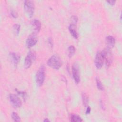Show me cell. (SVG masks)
<instances>
[{
  "instance_id": "obj_20",
  "label": "cell",
  "mask_w": 122,
  "mask_h": 122,
  "mask_svg": "<svg viewBox=\"0 0 122 122\" xmlns=\"http://www.w3.org/2000/svg\"><path fill=\"white\" fill-rule=\"evenodd\" d=\"M15 90L16 91V92H17V93H18L19 95H20V96H21V97H22V98H23L24 100H26V97H27V93H26V92L19 91V90H18L17 89H15Z\"/></svg>"
},
{
  "instance_id": "obj_10",
  "label": "cell",
  "mask_w": 122,
  "mask_h": 122,
  "mask_svg": "<svg viewBox=\"0 0 122 122\" xmlns=\"http://www.w3.org/2000/svg\"><path fill=\"white\" fill-rule=\"evenodd\" d=\"M9 55L12 63L14 66H16L20 61V56L15 52H10Z\"/></svg>"
},
{
  "instance_id": "obj_27",
  "label": "cell",
  "mask_w": 122,
  "mask_h": 122,
  "mask_svg": "<svg viewBox=\"0 0 122 122\" xmlns=\"http://www.w3.org/2000/svg\"><path fill=\"white\" fill-rule=\"evenodd\" d=\"M50 120H49L48 118H45L44 120H43V122H50Z\"/></svg>"
},
{
  "instance_id": "obj_15",
  "label": "cell",
  "mask_w": 122,
  "mask_h": 122,
  "mask_svg": "<svg viewBox=\"0 0 122 122\" xmlns=\"http://www.w3.org/2000/svg\"><path fill=\"white\" fill-rule=\"evenodd\" d=\"M68 56L69 58H71L74 54L75 52V47L73 45H70L68 48Z\"/></svg>"
},
{
  "instance_id": "obj_23",
  "label": "cell",
  "mask_w": 122,
  "mask_h": 122,
  "mask_svg": "<svg viewBox=\"0 0 122 122\" xmlns=\"http://www.w3.org/2000/svg\"><path fill=\"white\" fill-rule=\"evenodd\" d=\"M48 43H49V45L51 47V48H52V47H53V41H52V40L51 38H49L48 39Z\"/></svg>"
},
{
  "instance_id": "obj_9",
  "label": "cell",
  "mask_w": 122,
  "mask_h": 122,
  "mask_svg": "<svg viewBox=\"0 0 122 122\" xmlns=\"http://www.w3.org/2000/svg\"><path fill=\"white\" fill-rule=\"evenodd\" d=\"M103 58L101 52H97L95 56L94 63L96 67L98 69H100L102 67L103 63Z\"/></svg>"
},
{
  "instance_id": "obj_8",
  "label": "cell",
  "mask_w": 122,
  "mask_h": 122,
  "mask_svg": "<svg viewBox=\"0 0 122 122\" xmlns=\"http://www.w3.org/2000/svg\"><path fill=\"white\" fill-rule=\"evenodd\" d=\"M72 76L76 84L79 83L80 81V73H79V66L78 64L76 62L74 63L72 66Z\"/></svg>"
},
{
  "instance_id": "obj_25",
  "label": "cell",
  "mask_w": 122,
  "mask_h": 122,
  "mask_svg": "<svg viewBox=\"0 0 122 122\" xmlns=\"http://www.w3.org/2000/svg\"><path fill=\"white\" fill-rule=\"evenodd\" d=\"M107 2L110 5L113 6L115 3L116 1L115 0H109V1H107Z\"/></svg>"
},
{
  "instance_id": "obj_11",
  "label": "cell",
  "mask_w": 122,
  "mask_h": 122,
  "mask_svg": "<svg viewBox=\"0 0 122 122\" xmlns=\"http://www.w3.org/2000/svg\"><path fill=\"white\" fill-rule=\"evenodd\" d=\"M105 43L107 46V48L111 49L115 45V40L112 36H108L105 39Z\"/></svg>"
},
{
  "instance_id": "obj_5",
  "label": "cell",
  "mask_w": 122,
  "mask_h": 122,
  "mask_svg": "<svg viewBox=\"0 0 122 122\" xmlns=\"http://www.w3.org/2000/svg\"><path fill=\"white\" fill-rule=\"evenodd\" d=\"M35 59L36 54L34 52H33V51H30L28 53L24 60V66L25 68L28 69L30 68L31 66L33 61H35Z\"/></svg>"
},
{
  "instance_id": "obj_26",
  "label": "cell",
  "mask_w": 122,
  "mask_h": 122,
  "mask_svg": "<svg viewBox=\"0 0 122 122\" xmlns=\"http://www.w3.org/2000/svg\"><path fill=\"white\" fill-rule=\"evenodd\" d=\"M100 106L102 108V109H103V110H105V105H104V103H103V102L102 101H100Z\"/></svg>"
},
{
  "instance_id": "obj_2",
  "label": "cell",
  "mask_w": 122,
  "mask_h": 122,
  "mask_svg": "<svg viewBox=\"0 0 122 122\" xmlns=\"http://www.w3.org/2000/svg\"><path fill=\"white\" fill-rule=\"evenodd\" d=\"M45 69L43 65H41L38 69L35 76L36 82L37 85L41 87L44 83L45 78Z\"/></svg>"
},
{
  "instance_id": "obj_18",
  "label": "cell",
  "mask_w": 122,
  "mask_h": 122,
  "mask_svg": "<svg viewBox=\"0 0 122 122\" xmlns=\"http://www.w3.org/2000/svg\"><path fill=\"white\" fill-rule=\"evenodd\" d=\"M11 117L12 119L15 122H19L21 121L20 120V117L19 116V115L15 112H12V114H11Z\"/></svg>"
},
{
  "instance_id": "obj_22",
  "label": "cell",
  "mask_w": 122,
  "mask_h": 122,
  "mask_svg": "<svg viewBox=\"0 0 122 122\" xmlns=\"http://www.w3.org/2000/svg\"><path fill=\"white\" fill-rule=\"evenodd\" d=\"M10 14L11 15V16L13 18H17L18 17V14L17 13V12L14 10H12L10 12Z\"/></svg>"
},
{
  "instance_id": "obj_24",
  "label": "cell",
  "mask_w": 122,
  "mask_h": 122,
  "mask_svg": "<svg viewBox=\"0 0 122 122\" xmlns=\"http://www.w3.org/2000/svg\"><path fill=\"white\" fill-rule=\"evenodd\" d=\"M91 108L90 107V106H87V109H86V112H85V114H89L90 113V112H91Z\"/></svg>"
},
{
  "instance_id": "obj_6",
  "label": "cell",
  "mask_w": 122,
  "mask_h": 122,
  "mask_svg": "<svg viewBox=\"0 0 122 122\" xmlns=\"http://www.w3.org/2000/svg\"><path fill=\"white\" fill-rule=\"evenodd\" d=\"M9 99L12 106L15 108H20L22 105V102L18 95L15 94H10L9 95Z\"/></svg>"
},
{
  "instance_id": "obj_21",
  "label": "cell",
  "mask_w": 122,
  "mask_h": 122,
  "mask_svg": "<svg viewBox=\"0 0 122 122\" xmlns=\"http://www.w3.org/2000/svg\"><path fill=\"white\" fill-rule=\"evenodd\" d=\"M78 17L76 16H72L71 17V19H70V20H71V24H74V25H76L77 22H78Z\"/></svg>"
},
{
  "instance_id": "obj_14",
  "label": "cell",
  "mask_w": 122,
  "mask_h": 122,
  "mask_svg": "<svg viewBox=\"0 0 122 122\" xmlns=\"http://www.w3.org/2000/svg\"><path fill=\"white\" fill-rule=\"evenodd\" d=\"M82 119L78 115L71 114L70 117V121L72 122H82Z\"/></svg>"
},
{
  "instance_id": "obj_19",
  "label": "cell",
  "mask_w": 122,
  "mask_h": 122,
  "mask_svg": "<svg viewBox=\"0 0 122 122\" xmlns=\"http://www.w3.org/2000/svg\"><path fill=\"white\" fill-rule=\"evenodd\" d=\"M13 30L14 31L15 34L17 35H18V34H19L20 28V25H19L18 24H15L13 25Z\"/></svg>"
},
{
  "instance_id": "obj_17",
  "label": "cell",
  "mask_w": 122,
  "mask_h": 122,
  "mask_svg": "<svg viewBox=\"0 0 122 122\" xmlns=\"http://www.w3.org/2000/svg\"><path fill=\"white\" fill-rule=\"evenodd\" d=\"M96 86L97 88L100 90V91H103L104 90L103 86L102 84V83L101 82L100 79L98 78H96Z\"/></svg>"
},
{
  "instance_id": "obj_1",
  "label": "cell",
  "mask_w": 122,
  "mask_h": 122,
  "mask_svg": "<svg viewBox=\"0 0 122 122\" xmlns=\"http://www.w3.org/2000/svg\"><path fill=\"white\" fill-rule=\"evenodd\" d=\"M47 65L53 69L58 70L62 65V61L59 55L54 54L48 59Z\"/></svg>"
},
{
  "instance_id": "obj_3",
  "label": "cell",
  "mask_w": 122,
  "mask_h": 122,
  "mask_svg": "<svg viewBox=\"0 0 122 122\" xmlns=\"http://www.w3.org/2000/svg\"><path fill=\"white\" fill-rule=\"evenodd\" d=\"M24 9L26 15L29 18L32 17L34 11V5L32 0H25L24 3Z\"/></svg>"
},
{
  "instance_id": "obj_13",
  "label": "cell",
  "mask_w": 122,
  "mask_h": 122,
  "mask_svg": "<svg viewBox=\"0 0 122 122\" xmlns=\"http://www.w3.org/2000/svg\"><path fill=\"white\" fill-rule=\"evenodd\" d=\"M69 30L72 36L75 39H78V34L76 30V25L70 24L69 26Z\"/></svg>"
},
{
  "instance_id": "obj_4",
  "label": "cell",
  "mask_w": 122,
  "mask_h": 122,
  "mask_svg": "<svg viewBox=\"0 0 122 122\" xmlns=\"http://www.w3.org/2000/svg\"><path fill=\"white\" fill-rule=\"evenodd\" d=\"M103 60L105 61V65L107 67H109L112 62L113 56L110 49L106 48L101 51Z\"/></svg>"
},
{
  "instance_id": "obj_16",
  "label": "cell",
  "mask_w": 122,
  "mask_h": 122,
  "mask_svg": "<svg viewBox=\"0 0 122 122\" xmlns=\"http://www.w3.org/2000/svg\"><path fill=\"white\" fill-rule=\"evenodd\" d=\"M82 102H83V105L85 107H87L88 103V102H89L88 96L86 93H83L82 94Z\"/></svg>"
},
{
  "instance_id": "obj_12",
  "label": "cell",
  "mask_w": 122,
  "mask_h": 122,
  "mask_svg": "<svg viewBox=\"0 0 122 122\" xmlns=\"http://www.w3.org/2000/svg\"><path fill=\"white\" fill-rule=\"evenodd\" d=\"M31 25L33 28L34 32L36 33H38L41 28V22L37 20V19H34L31 21Z\"/></svg>"
},
{
  "instance_id": "obj_7",
  "label": "cell",
  "mask_w": 122,
  "mask_h": 122,
  "mask_svg": "<svg viewBox=\"0 0 122 122\" xmlns=\"http://www.w3.org/2000/svg\"><path fill=\"white\" fill-rule=\"evenodd\" d=\"M37 41L38 37L37 36V33L33 32L30 34L27 39L26 41V46L28 48H30L34 46L37 43Z\"/></svg>"
}]
</instances>
